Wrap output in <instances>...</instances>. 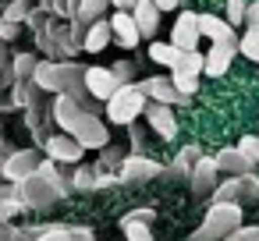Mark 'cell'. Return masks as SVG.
Listing matches in <instances>:
<instances>
[{"mask_svg": "<svg viewBox=\"0 0 259 241\" xmlns=\"http://www.w3.org/2000/svg\"><path fill=\"white\" fill-rule=\"evenodd\" d=\"M110 43V22H89L85 25V32H82V50H89V54H100L103 46Z\"/></svg>", "mask_w": 259, "mask_h": 241, "instance_id": "obj_20", "label": "cell"}, {"mask_svg": "<svg viewBox=\"0 0 259 241\" xmlns=\"http://www.w3.org/2000/svg\"><path fill=\"white\" fill-rule=\"evenodd\" d=\"M178 46H170V43H149V61L153 64H163V68H174L178 64Z\"/></svg>", "mask_w": 259, "mask_h": 241, "instance_id": "obj_23", "label": "cell"}, {"mask_svg": "<svg viewBox=\"0 0 259 241\" xmlns=\"http://www.w3.org/2000/svg\"><path fill=\"white\" fill-rule=\"evenodd\" d=\"M142 117L149 121V131H156L160 138H174L178 135V121H174V110L167 107V103H146V110H142Z\"/></svg>", "mask_w": 259, "mask_h": 241, "instance_id": "obj_11", "label": "cell"}, {"mask_svg": "<svg viewBox=\"0 0 259 241\" xmlns=\"http://www.w3.org/2000/svg\"><path fill=\"white\" fill-rule=\"evenodd\" d=\"M8 156H11V146H8V138H4V135H0V163H4Z\"/></svg>", "mask_w": 259, "mask_h": 241, "instance_id": "obj_46", "label": "cell"}, {"mask_svg": "<svg viewBox=\"0 0 259 241\" xmlns=\"http://www.w3.org/2000/svg\"><path fill=\"white\" fill-rule=\"evenodd\" d=\"M11 216H8V209H4V202H0V223H8Z\"/></svg>", "mask_w": 259, "mask_h": 241, "instance_id": "obj_47", "label": "cell"}, {"mask_svg": "<svg viewBox=\"0 0 259 241\" xmlns=\"http://www.w3.org/2000/svg\"><path fill=\"white\" fill-rule=\"evenodd\" d=\"M36 174H43V177H47V181L57 188V195H61V199H68V195L75 191V188H71V177H68V174H61V167H57L54 160H39Z\"/></svg>", "mask_w": 259, "mask_h": 241, "instance_id": "obj_21", "label": "cell"}, {"mask_svg": "<svg viewBox=\"0 0 259 241\" xmlns=\"http://www.w3.org/2000/svg\"><path fill=\"white\" fill-rule=\"evenodd\" d=\"M245 29H259V0H252V4H245Z\"/></svg>", "mask_w": 259, "mask_h": 241, "instance_id": "obj_39", "label": "cell"}, {"mask_svg": "<svg viewBox=\"0 0 259 241\" xmlns=\"http://www.w3.org/2000/svg\"><path fill=\"white\" fill-rule=\"evenodd\" d=\"M153 4H156L160 11H174V8H181V0H153Z\"/></svg>", "mask_w": 259, "mask_h": 241, "instance_id": "obj_43", "label": "cell"}, {"mask_svg": "<svg viewBox=\"0 0 259 241\" xmlns=\"http://www.w3.org/2000/svg\"><path fill=\"white\" fill-rule=\"evenodd\" d=\"M135 89H139L146 100H153V103H167V107H174V103H188V100H192V96H181V92L174 89V82H170V78H160V75L139 82Z\"/></svg>", "mask_w": 259, "mask_h": 241, "instance_id": "obj_9", "label": "cell"}, {"mask_svg": "<svg viewBox=\"0 0 259 241\" xmlns=\"http://www.w3.org/2000/svg\"><path fill=\"white\" fill-rule=\"evenodd\" d=\"M15 191H18V199H22V209H39V213L54 209V202L61 199L57 188H54L43 174H36V170H32L29 177L15 181Z\"/></svg>", "mask_w": 259, "mask_h": 241, "instance_id": "obj_4", "label": "cell"}, {"mask_svg": "<svg viewBox=\"0 0 259 241\" xmlns=\"http://www.w3.org/2000/svg\"><path fill=\"white\" fill-rule=\"evenodd\" d=\"M110 75H114L121 85H128V82L135 78V64H132V61H117V64L110 68Z\"/></svg>", "mask_w": 259, "mask_h": 241, "instance_id": "obj_34", "label": "cell"}, {"mask_svg": "<svg viewBox=\"0 0 259 241\" xmlns=\"http://www.w3.org/2000/svg\"><path fill=\"white\" fill-rule=\"evenodd\" d=\"M8 61H11V50H8V43H4V39H0V68H4Z\"/></svg>", "mask_w": 259, "mask_h": 241, "instance_id": "obj_45", "label": "cell"}, {"mask_svg": "<svg viewBox=\"0 0 259 241\" xmlns=\"http://www.w3.org/2000/svg\"><path fill=\"white\" fill-rule=\"evenodd\" d=\"M195 43H199V15L181 11V15H178V22H174L170 46H178V50H195Z\"/></svg>", "mask_w": 259, "mask_h": 241, "instance_id": "obj_14", "label": "cell"}, {"mask_svg": "<svg viewBox=\"0 0 259 241\" xmlns=\"http://www.w3.org/2000/svg\"><path fill=\"white\" fill-rule=\"evenodd\" d=\"M8 71H11V82H25V78H32V71H36V57H32V54H18V57L8 61Z\"/></svg>", "mask_w": 259, "mask_h": 241, "instance_id": "obj_22", "label": "cell"}, {"mask_svg": "<svg viewBox=\"0 0 259 241\" xmlns=\"http://www.w3.org/2000/svg\"><path fill=\"white\" fill-rule=\"evenodd\" d=\"M121 230L128 241H153V223H142V220H121Z\"/></svg>", "mask_w": 259, "mask_h": 241, "instance_id": "obj_27", "label": "cell"}, {"mask_svg": "<svg viewBox=\"0 0 259 241\" xmlns=\"http://www.w3.org/2000/svg\"><path fill=\"white\" fill-rule=\"evenodd\" d=\"M170 82H174V89H178L181 96H192V92L199 89V75H188V71H174Z\"/></svg>", "mask_w": 259, "mask_h": 241, "instance_id": "obj_31", "label": "cell"}, {"mask_svg": "<svg viewBox=\"0 0 259 241\" xmlns=\"http://www.w3.org/2000/svg\"><path fill=\"white\" fill-rule=\"evenodd\" d=\"M100 153V170H117V163L128 156L124 153V146H114V142H107L103 149H96Z\"/></svg>", "mask_w": 259, "mask_h": 241, "instance_id": "obj_26", "label": "cell"}, {"mask_svg": "<svg viewBox=\"0 0 259 241\" xmlns=\"http://www.w3.org/2000/svg\"><path fill=\"white\" fill-rule=\"evenodd\" d=\"M50 15H54V18H64V22H71V18L78 15V0H54V4H50Z\"/></svg>", "mask_w": 259, "mask_h": 241, "instance_id": "obj_33", "label": "cell"}, {"mask_svg": "<svg viewBox=\"0 0 259 241\" xmlns=\"http://www.w3.org/2000/svg\"><path fill=\"white\" fill-rule=\"evenodd\" d=\"M217 181H220L217 160H213V156H199V160H195V167L188 170V184H192V195L206 199V195H209V191L217 188Z\"/></svg>", "mask_w": 259, "mask_h": 241, "instance_id": "obj_8", "label": "cell"}, {"mask_svg": "<svg viewBox=\"0 0 259 241\" xmlns=\"http://www.w3.org/2000/svg\"><path fill=\"white\" fill-rule=\"evenodd\" d=\"M128 128H132V153H142L146 149V131L135 128V124H128Z\"/></svg>", "mask_w": 259, "mask_h": 241, "instance_id": "obj_41", "label": "cell"}, {"mask_svg": "<svg viewBox=\"0 0 259 241\" xmlns=\"http://www.w3.org/2000/svg\"><path fill=\"white\" fill-rule=\"evenodd\" d=\"M0 15H4V4H0Z\"/></svg>", "mask_w": 259, "mask_h": 241, "instance_id": "obj_48", "label": "cell"}, {"mask_svg": "<svg viewBox=\"0 0 259 241\" xmlns=\"http://www.w3.org/2000/svg\"><path fill=\"white\" fill-rule=\"evenodd\" d=\"M110 4H114L117 11H132V8L139 4V0H110Z\"/></svg>", "mask_w": 259, "mask_h": 241, "instance_id": "obj_44", "label": "cell"}, {"mask_svg": "<svg viewBox=\"0 0 259 241\" xmlns=\"http://www.w3.org/2000/svg\"><path fill=\"white\" fill-rule=\"evenodd\" d=\"M213 160H217V170H220V174H234V177H241V174H255V163H252L238 146H224Z\"/></svg>", "mask_w": 259, "mask_h": 241, "instance_id": "obj_13", "label": "cell"}, {"mask_svg": "<svg viewBox=\"0 0 259 241\" xmlns=\"http://www.w3.org/2000/svg\"><path fill=\"white\" fill-rule=\"evenodd\" d=\"M71 188L75 191H96V167H78L71 174Z\"/></svg>", "mask_w": 259, "mask_h": 241, "instance_id": "obj_29", "label": "cell"}, {"mask_svg": "<svg viewBox=\"0 0 259 241\" xmlns=\"http://www.w3.org/2000/svg\"><path fill=\"white\" fill-rule=\"evenodd\" d=\"M0 18H8V22H25L29 18V0H8V4H4V15H0Z\"/></svg>", "mask_w": 259, "mask_h": 241, "instance_id": "obj_32", "label": "cell"}, {"mask_svg": "<svg viewBox=\"0 0 259 241\" xmlns=\"http://www.w3.org/2000/svg\"><path fill=\"white\" fill-rule=\"evenodd\" d=\"M238 50H241L248 61H255V64H259V29H248V32L238 39Z\"/></svg>", "mask_w": 259, "mask_h": 241, "instance_id": "obj_30", "label": "cell"}, {"mask_svg": "<svg viewBox=\"0 0 259 241\" xmlns=\"http://www.w3.org/2000/svg\"><path fill=\"white\" fill-rule=\"evenodd\" d=\"M32 82L43 89V92H68L78 107L93 110V96L85 92V68L75 64V61H36V71H32Z\"/></svg>", "mask_w": 259, "mask_h": 241, "instance_id": "obj_1", "label": "cell"}, {"mask_svg": "<svg viewBox=\"0 0 259 241\" xmlns=\"http://www.w3.org/2000/svg\"><path fill=\"white\" fill-rule=\"evenodd\" d=\"M238 149H241L252 163H259V138H255V135H245V138L238 142Z\"/></svg>", "mask_w": 259, "mask_h": 241, "instance_id": "obj_35", "label": "cell"}, {"mask_svg": "<svg viewBox=\"0 0 259 241\" xmlns=\"http://www.w3.org/2000/svg\"><path fill=\"white\" fill-rule=\"evenodd\" d=\"M124 220H142V223H156V209L142 206V209H132V213H124Z\"/></svg>", "mask_w": 259, "mask_h": 241, "instance_id": "obj_40", "label": "cell"}, {"mask_svg": "<svg viewBox=\"0 0 259 241\" xmlns=\"http://www.w3.org/2000/svg\"><path fill=\"white\" fill-rule=\"evenodd\" d=\"M68 241H96V237H93L89 227H71V237H68Z\"/></svg>", "mask_w": 259, "mask_h": 241, "instance_id": "obj_42", "label": "cell"}, {"mask_svg": "<svg viewBox=\"0 0 259 241\" xmlns=\"http://www.w3.org/2000/svg\"><path fill=\"white\" fill-rule=\"evenodd\" d=\"M39 167V149H11V156L0 163V174H4V181H22L29 177L32 170Z\"/></svg>", "mask_w": 259, "mask_h": 241, "instance_id": "obj_7", "label": "cell"}, {"mask_svg": "<svg viewBox=\"0 0 259 241\" xmlns=\"http://www.w3.org/2000/svg\"><path fill=\"white\" fill-rule=\"evenodd\" d=\"M199 36H209V43H238L234 29L213 15H199Z\"/></svg>", "mask_w": 259, "mask_h": 241, "instance_id": "obj_18", "label": "cell"}, {"mask_svg": "<svg viewBox=\"0 0 259 241\" xmlns=\"http://www.w3.org/2000/svg\"><path fill=\"white\" fill-rule=\"evenodd\" d=\"M117 85H121V82L110 75V68H85V92H89L96 103H100V100L107 103Z\"/></svg>", "mask_w": 259, "mask_h": 241, "instance_id": "obj_12", "label": "cell"}, {"mask_svg": "<svg viewBox=\"0 0 259 241\" xmlns=\"http://www.w3.org/2000/svg\"><path fill=\"white\" fill-rule=\"evenodd\" d=\"M241 18H245V0H227V22L238 25Z\"/></svg>", "mask_w": 259, "mask_h": 241, "instance_id": "obj_38", "label": "cell"}, {"mask_svg": "<svg viewBox=\"0 0 259 241\" xmlns=\"http://www.w3.org/2000/svg\"><path fill=\"white\" fill-rule=\"evenodd\" d=\"M174 71L199 75V71H202V54H199V50H181V54H178V64H174Z\"/></svg>", "mask_w": 259, "mask_h": 241, "instance_id": "obj_28", "label": "cell"}, {"mask_svg": "<svg viewBox=\"0 0 259 241\" xmlns=\"http://www.w3.org/2000/svg\"><path fill=\"white\" fill-rule=\"evenodd\" d=\"M114 174L121 177V184H142V181L160 177V174H163V167H160L156 160L142 156V153H132V156H124V160L117 163V170H114Z\"/></svg>", "mask_w": 259, "mask_h": 241, "instance_id": "obj_6", "label": "cell"}, {"mask_svg": "<svg viewBox=\"0 0 259 241\" xmlns=\"http://www.w3.org/2000/svg\"><path fill=\"white\" fill-rule=\"evenodd\" d=\"M132 18L139 25V36H149L153 39V32L160 29V8L153 4V0H139V4L132 8Z\"/></svg>", "mask_w": 259, "mask_h": 241, "instance_id": "obj_17", "label": "cell"}, {"mask_svg": "<svg viewBox=\"0 0 259 241\" xmlns=\"http://www.w3.org/2000/svg\"><path fill=\"white\" fill-rule=\"evenodd\" d=\"M224 241H259V227H234Z\"/></svg>", "mask_w": 259, "mask_h": 241, "instance_id": "obj_36", "label": "cell"}, {"mask_svg": "<svg viewBox=\"0 0 259 241\" xmlns=\"http://www.w3.org/2000/svg\"><path fill=\"white\" fill-rule=\"evenodd\" d=\"M18 32H22V25H18V22L0 18V39H4V43H15V39H18Z\"/></svg>", "mask_w": 259, "mask_h": 241, "instance_id": "obj_37", "label": "cell"}, {"mask_svg": "<svg viewBox=\"0 0 259 241\" xmlns=\"http://www.w3.org/2000/svg\"><path fill=\"white\" fill-rule=\"evenodd\" d=\"M199 156H202V149H199V146H185V149L174 156V167H170V170H174L178 177H188V170L195 167V160H199Z\"/></svg>", "mask_w": 259, "mask_h": 241, "instance_id": "obj_24", "label": "cell"}, {"mask_svg": "<svg viewBox=\"0 0 259 241\" xmlns=\"http://www.w3.org/2000/svg\"><path fill=\"white\" fill-rule=\"evenodd\" d=\"M43 149H47V156L54 160V163H78L82 160V146H78V138L75 135H68V131H61V135H50L47 142H43Z\"/></svg>", "mask_w": 259, "mask_h": 241, "instance_id": "obj_10", "label": "cell"}, {"mask_svg": "<svg viewBox=\"0 0 259 241\" xmlns=\"http://www.w3.org/2000/svg\"><path fill=\"white\" fill-rule=\"evenodd\" d=\"M142 110H146V96L128 82V85H117L114 89V96L107 100V117L114 121V124H135L139 117H142Z\"/></svg>", "mask_w": 259, "mask_h": 241, "instance_id": "obj_3", "label": "cell"}, {"mask_svg": "<svg viewBox=\"0 0 259 241\" xmlns=\"http://www.w3.org/2000/svg\"><path fill=\"white\" fill-rule=\"evenodd\" d=\"M234 227H241V206L238 202H213L202 216V227L192 234V241H224Z\"/></svg>", "mask_w": 259, "mask_h": 241, "instance_id": "obj_2", "label": "cell"}, {"mask_svg": "<svg viewBox=\"0 0 259 241\" xmlns=\"http://www.w3.org/2000/svg\"><path fill=\"white\" fill-rule=\"evenodd\" d=\"M238 54V43H213L209 46V54L202 57V71L209 75V78H220L227 68H231V57Z\"/></svg>", "mask_w": 259, "mask_h": 241, "instance_id": "obj_16", "label": "cell"}, {"mask_svg": "<svg viewBox=\"0 0 259 241\" xmlns=\"http://www.w3.org/2000/svg\"><path fill=\"white\" fill-rule=\"evenodd\" d=\"M209 202H245V174L241 177L227 174V181H217V188L209 191Z\"/></svg>", "mask_w": 259, "mask_h": 241, "instance_id": "obj_19", "label": "cell"}, {"mask_svg": "<svg viewBox=\"0 0 259 241\" xmlns=\"http://www.w3.org/2000/svg\"><path fill=\"white\" fill-rule=\"evenodd\" d=\"M110 39H117L124 50H135L139 46V25H135V18H132V11H117L114 18H110Z\"/></svg>", "mask_w": 259, "mask_h": 241, "instance_id": "obj_15", "label": "cell"}, {"mask_svg": "<svg viewBox=\"0 0 259 241\" xmlns=\"http://www.w3.org/2000/svg\"><path fill=\"white\" fill-rule=\"evenodd\" d=\"M107 8H110V0H78V15H75V18H78L82 25H89V22H96Z\"/></svg>", "mask_w": 259, "mask_h": 241, "instance_id": "obj_25", "label": "cell"}, {"mask_svg": "<svg viewBox=\"0 0 259 241\" xmlns=\"http://www.w3.org/2000/svg\"><path fill=\"white\" fill-rule=\"evenodd\" d=\"M68 135H75L82 149H103V146L110 142V131H107V124H103V121H100L93 110H82V114L75 117V124L68 128Z\"/></svg>", "mask_w": 259, "mask_h": 241, "instance_id": "obj_5", "label": "cell"}]
</instances>
